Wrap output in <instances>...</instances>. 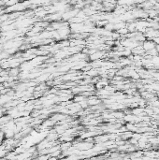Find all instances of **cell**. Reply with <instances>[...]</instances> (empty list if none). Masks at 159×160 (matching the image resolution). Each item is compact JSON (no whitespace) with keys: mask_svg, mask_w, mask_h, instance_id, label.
Segmentation results:
<instances>
[{"mask_svg":"<svg viewBox=\"0 0 159 160\" xmlns=\"http://www.w3.org/2000/svg\"><path fill=\"white\" fill-rule=\"evenodd\" d=\"M157 47V43L153 39H145L142 42V48L144 49L145 52H149Z\"/></svg>","mask_w":159,"mask_h":160,"instance_id":"6da1fadb","label":"cell"}]
</instances>
